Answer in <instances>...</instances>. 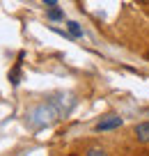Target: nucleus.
Masks as SVG:
<instances>
[{
	"mask_svg": "<svg viewBox=\"0 0 149 156\" xmlns=\"http://www.w3.org/2000/svg\"><path fill=\"white\" fill-rule=\"evenodd\" d=\"M76 97L73 94H55L48 101L37 103L34 108H30L28 115H25V124L32 131H39V129H48L53 126L55 122H60L62 117H67L69 112L76 108Z\"/></svg>",
	"mask_w": 149,
	"mask_h": 156,
	"instance_id": "1",
	"label": "nucleus"
},
{
	"mask_svg": "<svg viewBox=\"0 0 149 156\" xmlns=\"http://www.w3.org/2000/svg\"><path fill=\"white\" fill-rule=\"evenodd\" d=\"M122 124H124V119H122L119 115H108L106 119H101V122L96 124V131L103 133V131H112V129H119Z\"/></svg>",
	"mask_w": 149,
	"mask_h": 156,
	"instance_id": "2",
	"label": "nucleus"
},
{
	"mask_svg": "<svg viewBox=\"0 0 149 156\" xmlns=\"http://www.w3.org/2000/svg\"><path fill=\"white\" fill-rule=\"evenodd\" d=\"M133 133L138 138V142H149V122H140Z\"/></svg>",
	"mask_w": 149,
	"mask_h": 156,
	"instance_id": "3",
	"label": "nucleus"
},
{
	"mask_svg": "<svg viewBox=\"0 0 149 156\" xmlns=\"http://www.w3.org/2000/svg\"><path fill=\"white\" fill-rule=\"evenodd\" d=\"M21 62H23V53H19V62H16V67L12 69V73H9V83L14 85V87L21 83Z\"/></svg>",
	"mask_w": 149,
	"mask_h": 156,
	"instance_id": "4",
	"label": "nucleus"
},
{
	"mask_svg": "<svg viewBox=\"0 0 149 156\" xmlns=\"http://www.w3.org/2000/svg\"><path fill=\"white\" fill-rule=\"evenodd\" d=\"M67 28H69V32H71V37H83V28L76 23V21H69Z\"/></svg>",
	"mask_w": 149,
	"mask_h": 156,
	"instance_id": "5",
	"label": "nucleus"
},
{
	"mask_svg": "<svg viewBox=\"0 0 149 156\" xmlns=\"http://www.w3.org/2000/svg\"><path fill=\"white\" fill-rule=\"evenodd\" d=\"M48 19H51V21H60V19H64V14H62V9L51 7V9H48Z\"/></svg>",
	"mask_w": 149,
	"mask_h": 156,
	"instance_id": "6",
	"label": "nucleus"
},
{
	"mask_svg": "<svg viewBox=\"0 0 149 156\" xmlns=\"http://www.w3.org/2000/svg\"><path fill=\"white\" fill-rule=\"evenodd\" d=\"M85 156H108L106 149H101V147H90V149L85 151Z\"/></svg>",
	"mask_w": 149,
	"mask_h": 156,
	"instance_id": "7",
	"label": "nucleus"
},
{
	"mask_svg": "<svg viewBox=\"0 0 149 156\" xmlns=\"http://www.w3.org/2000/svg\"><path fill=\"white\" fill-rule=\"evenodd\" d=\"M44 5H48V7H55V5H58V0H44Z\"/></svg>",
	"mask_w": 149,
	"mask_h": 156,
	"instance_id": "8",
	"label": "nucleus"
}]
</instances>
